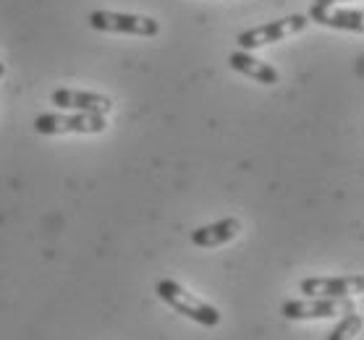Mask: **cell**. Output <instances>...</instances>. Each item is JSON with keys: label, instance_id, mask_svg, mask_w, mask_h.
<instances>
[{"label": "cell", "instance_id": "7", "mask_svg": "<svg viewBox=\"0 0 364 340\" xmlns=\"http://www.w3.org/2000/svg\"><path fill=\"white\" fill-rule=\"evenodd\" d=\"M53 105L63 110H76V113H97V116H108L113 110V100L108 94L100 92H82V89H55L50 94Z\"/></svg>", "mask_w": 364, "mask_h": 340}, {"label": "cell", "instance_id": "6", "mask_svg": "<svg viewBox=\"0 0 364 340\" xmlns=\"http://www.w3.org/2000/svg\"><path fill=\"white\" fill-rule=\"evenodd\" d=\"M299 290L304 296H320V299H351L354 293L364 290L362 275H343V278H304L299 283Z\"/></svg>", "mask_w": 364, "mask_h": 340}, {"label": "cell", "instance_id": "11", "mask_svg": "<svg viewBox=\"0 0 364 340\" xmlns=\"http://www.w3.org/2000/svg\"><path fill=\"white\" fill-rule=\"evenodd\" d=\"M362 314H356V312H348L338 319V324L331 330L328 340H356V335L362 332Z\"/></svg>", "mask_w": 364, "mask_h": 340}, {"label": "cell", "instance_id": "1", "mask_svg": "<svg viewBox=\"0 0 364 340\" xmlns=\"http://www.w3.org/2000/svg\"><path fill=\"white\" fill-rule=\"evenodd\" d=\"M158 296H160V301H166L171 309H176L178 314L189 317L191 322L202 324V327H218V324H220V312H218V307H213V304L205 299H199L197 293L186 290L181 283L171 280V278L158 283Z\"/></svg>", "mask_w": 364, "mask_h": 340}, {"label": "cell", "instance_id": "4", "mask_svg": "<svg viewBox=\"0 0 364 340\" xmlns=\"http://www.w3.org/2000/svg\"><path fill=\"white\" fill-rule=\"evenodd\" d=\"M306 24H309V18L304 13H294V16H286V18H278V21H267V24H259V26H252L247 32H241L236 37L241 50H257V48H265L270 42H281L286 37H294V34L304 32Z\"/></svg>", "mask_w": 364, "mask_h": 340}, {"label": "cell", "instance_id": "5", "mask_svg": "<svg viewBox=\"0 0 364 340\" xmlns=\"http://www.w3.org/2000/svg\"><path fill=\"white\" fill-rule=\"evenodd\" d=\"M348 312H356V304L351 299H320V296H306V299H291L281 307V314L286 319H331L343 317Z\"/></svg>", "mask_w": 364, "mask_h": 340}, {"label": "cell", "instance_id": "8", "mask_svg": "<svg viewBox=\"0 0 364 340\" xmlns=\"http://www.w3.org/2000/svg\"><path fill=\"white\" fill-rule=\"evenodd\" d=\"M309 21L331 29H341V32H356L362 34L364 29V13L362 9H336V6H315L309 9Z\"/></svg>", "mask_w": 364, "mask_h": 340}, {"label": "cell", "instance_id": "10", "mask_svg": "<svg viewBox=\"0 0 364 340\" xmlns=\"http://www.w3.org/2000/svg\"><path fill=\"white\" fill-rule=\"evenodd\" d=\"M228 63H231L233 71H239V74L249 76V79H255V82H259V84H267V87H275V84L281 82V74H278L270 63L255 58V55L247 50L231 53V55H228Z\"/></svg>", "mask_w": 364, "mask_h": 340}, {"label": "cell", "instance_id": "9", "mask_svg": "<svg viewBox=\"0 0 364 340\" xmlns=\"http://www.w3.org/2000/svg\"><path fill=\"white\" fill-rule=\"evenodd\" d=\"M241 233V220L239 217H223L218 223L202 225L197 231H191V243L199 249H218L231 243L236 236Z\"/></svg>", "mask_w": 364, "mask_h": 340}, {"label": "cell", "instance_id": "3", "mask_svg": "<svg viewBox=\"0 0 364 340\" xmlns=\"http://www.w3.org/2000/svg\"><path fill=\"white\" fill-rule=\"evenodd\" d=\"M108 128V118L97 113H42L34 118V131L42 136H60V133H102Z\"/></svg>", "mask_w": 364, "mask_h": 340}, {"label": "cell", "instance_id": "13", "mask_svg": "<svg viewBox=\"0 0 364 340\" xmlns=\"http://www.w3.org/2000/svg\"><path fill=\"white\" fill-rule=\"evenodd\" d=\"M3 76H6V66H3V63H0V79H3Z\"/></svg>", "mask_w": 364, "mask_h": 340}, {"label": "cell", "instance_id": "2", "mask_svg": "<svg viewBox=\"0 0 364 340\" xmlns=\"http://www.w3.org/2000/svg\"><path fill=\"white\" fill-rule=\"evenodd\" d=\"M87 24L97 32L108 34H132V37H158L160 21L139 13H121V11H92Z\"/></svg>", "mask_w": 364, "mask_h": 340}, {"label": "cell", "instance_id": "12", "mask_svg": "<svg viewBox=\"0 0 364 340\" xmlns=\"http://www.w3.org/2000/svg\"><path fill=\"white\" fill-rule=\"evenodd\" d=\"M315 6H338V3H348V0H312Z\"/></svg>", "mask_w": 364, "mask_h": 340}]
</instances>
